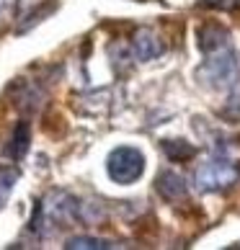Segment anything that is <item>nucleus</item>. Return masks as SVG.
Here are the masks:
<instances>
[{
  "mask_svg": "<svg viewBox=\"0 0 240 250\" xmlns=\"http://www.w3.org/2000/svg\"><path fill=\"white\" fill-rule=\"evenodd\" d=\"M196 75L212 90L233 88L238 83V78H240V60H238V54L230 47L219 49V52H212V54H207V60L199 67Z\"/></svg>",
  "mask_w": 240,
  "mask_h": 250,
  "instance_id": "obj_1",
  "label": "nucleus"
},
{
  "mask_svg": "<svg viewBox=\"0 0 240 250\" xmlns=\"http://www.w3.org/2000/svg\"><path fill=\"white\" fill-rule=\"evenodd\" d=\"M240 181V163L227 160L225 155L209 157L207 163H201V168L196 170V186L201 191H227L230 186H235Z\"/></svg>",
  "mask_w": 240,
  "mask_h": 250,
  "instance_id": "obj_2",
  "label": "nucleus"
},
{
  "mask_svg": "<svg viewBox=\"0 0 240 250\" xmlns=\"http://www.w3.org/2000/svg\"><path fill=\"white\" fill-rule=\"evenodd\" d=\"M222 116L230 119V122H240V93L230 96V101H227L225 108H222Z\"/></svg>",
  "mask_w": 240,
  "mask_h": 250,
  "instance_id": "obj_11",
  "label": "nucleus"
},
{
  "mask_svg": "<svg viewBox=\"0 0 240 250\" xmlns=\"http://www.w3.org/2000/svg\"><path fill=\"white\" fill-rule=\"evenodd\" d=\"M16 181H18L16 168H0V209L5 207V201H8V196H11Z\"/></svg>",
  "mask_w": 240,
  "mask_h": 250,
  "instance_id": "obj_10",
  "label": "nucleus"
},
{
  "mask_svg": "<svg viewBox=\"0 0 240 250\" xmlns=\"http://www.w3.org/2000/svg\"><path fill=\"white\" fill-rule=\"evenodd\" d=\"M29 140H31V126L26 119H21V122L16 124L13 134H11V142H8V157H13V160H21V157L26 155V150H29Z\"/></svg>",
  "mask_w": 240,
  "mask_h": 250,
  "instance_id": "obj_7",
  "label": "nucleus"
},
{
  "mask_svg": "<svg viewBox=\"0 0 240 250\" xmlns=\"http://www.w3.org/2000/svg\"><path fill=\"white\" fill-rule=\"evenodd\" d=\"M155 191H158L165 201H178V199L189 196L186 181H183L178 173H173V170H163L158 175V181H155Z\"/></svg>",
  "mask_w": 240,
  "mask_h": 250,
  "instance_id": "obj_6",
  "label": "nucleus"
},
{
  "mask_svg": "<svg viewBox=\"0 0 240 250\" xmlns=\"http://www.w3.org/2000/svg\"><path fill=\"white\" fill-rule=\"evenodd\" d=\"M70 250H109V248H116L111 240H104V237H88V235H78V237H70L67 245Z\"/></svg>",
  "mask_w": 240,
  "mask_h": 250,
  "instance_id": "obj_8",
  "label": "nucleus"
},
{
  "mask_svg": "<svg viewBox=\"0 0 240 250\" xmlns=\"http://www.w3.org/2000/svg\"><path fill=\"white\" fill-rule=\"evenodd\" d=\"M132 52L137 60L142 62H150V60H158L160 54L165 52V44L158 34L153 29H140L134 34V42H132Z\"/></svg>",
  "mask_w": 240,
  "mask_h": 250,
  "instance_id": "obj_4",
  "label": "nucleus"
},
{
  "mask_svg": "<svg viewBox=\"0 0 240 250\" xmlns=\"http://www.w3.org/2000/svg\"><path fill=\"white\" fill-rule=\"evenodd\" d=\"M106 173L109 178L119 186H129V183L140 181L142 173H145V155L137 150V147H129V145H122L111 150L106 160Z\"/></svg>",
  "mask_w": 240,
  "mask_h": 250,
  "instance_id": "obj_3",
  "label": "nucleus"
},
{
  "mask_svg": "<svg viewBox=\"0 0 240 250\" xmlns=\"http://www.w3.org/2000/svg\"><path fill=\"white\" fill-rule=\"evenodd\" d=\"M163 150H165V155H168L173 163L189 160V157L196 155V150H194L189 142H183V140H165L163 142Z\"/></svg>",
  "mask_w": 240,
  "mask_h": 250,
  "instance_id": "obj_9",
  "label": "nucleus"
},
{
  "mask_svg": "<svg viewBox=\"0 0 240 250\" xmlns=\"http://www.w3.org/2000/svg\"><path fill=\"white\" fill-rule=\"evenodd\" d=\"M196 47L204 54L227 49L230 47V34H227L225 26H219V23H204V26H199V31H196Z\"/></svg>",
  "mask_w": 240,
  "mask_h": 250,
  "instance_id": "obj_5",
  "label": "nucleus"
}]
</instances>
